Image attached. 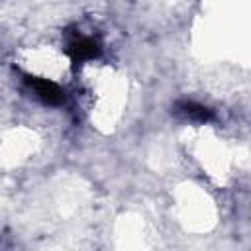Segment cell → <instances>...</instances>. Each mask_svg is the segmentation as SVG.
Here are the masks:
<instances>
[{"label": "cell", "mask_w": 251, "mask_h": 251, "mask_svg": "<svg viewBox=\"0 0 251 251\" xmlns=\"http://www.w3.org/2000/svg\"><path fill=\"white\" fill-rule=\"evenodd\" d=\"M27 84L33 88L35 96L41 98L45 104L49 106H59L63 100H65V92L51 80H45V78H27Z\"/></svg>", "instance_id": "obj_1"}, {"label": "cell", "mask_w": 251, "mask_h": 251, "mask_svg": "<svg viewBox=\"0 0 251 251\" xmlns=\"http://www.w3.org/2000/svg\"><path fill=\"white\" fill-rule=\"evenodd\" d=\"M178 108H180V112H182L186 118H190V120H196V122H210V120H214L212 110H208L206 106L196 104V102H192V100L180 102Z\"/></svg>", "instance_id": "obj_3"}, {"label": "cell", "mask_w": 251, "mask_h": 251, "mask_svg": "<svg viewBox=\"0 0 251 251\" xmlns=\"http://www.w3.org/2000/svg\"><path fill=\"white\" fill-rule=\"evenodd\" d=\"M69 55L75 63L90 61V59L100 55V45L92 37H78V39H73L69 43Z\"/></svg>", "instance_id": "obj_2"}]
</instances>
